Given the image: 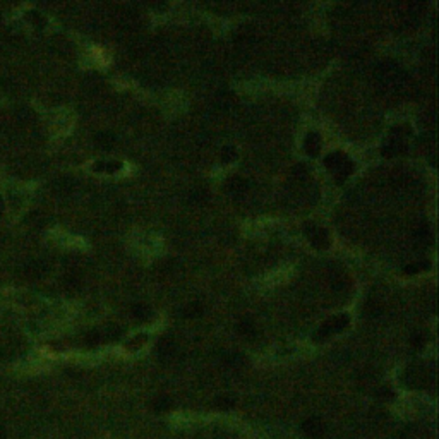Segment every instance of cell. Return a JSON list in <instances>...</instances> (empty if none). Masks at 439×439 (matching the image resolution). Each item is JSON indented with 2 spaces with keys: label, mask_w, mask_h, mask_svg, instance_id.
<instances>
[{
  "label": "cell",
  "mask_w": 439,
  "mask_h": 439,
  "mask_svg": "<svg viewBox=\"0 0 439 439\" xmlns=\"http://www.w3.org/2000/svg\"><path fill=\"white\" fill-rule=\"evenodd\" d=\"M172 400L168 398V396H160V398H156V401H154V410L156 412H166L172 408Z\"/></svg>",
  "instance_id": "7a4b0ae2"
},
{
  "label": "cell",
  "mask_w": 439,
  "mask_h": 439,
  "mask_svg": "<svg viewBox=\"0 0 439 439\" xmlns=\"http://www.w3.org/2000/svg\"><path fill=\"white\" fill-rule=\"evenodd\" d=\"M302 430L307 434L309 437L317 439V437H321V436H323V434H324L326 425H324V422L319 419V417H311V419L304 420V424H302Z\"/></svg>",
  "instance_id": "6da1fadb"
},
{
  "label": "cell",
  "mask_w": 439,
  "mask_h": 439,
  "mask_svg": "<svg viewBox=\"0 0 439 439\" xmlns=\"http://www.w3.org/2000/svg\"><path fill=\"white\" fill-rule=\"evenodd\" d=\"M233 403H235V398H232V396H221V398L216 401V405H218L220 408H223V410L232 408Z\"/></svg>",
  "instance_id": "3957f363"
},
{
  "label": "cell",
  "mask_w": 439,
  "mask_h": 439,
  "mask_svg": "<svg viewBox=\"0 0 439 439\" xmlns=\"http://www.w3.org/2000/svg\"><path fill=\"white\" fill-rule=\"evenodd\" d=\"M0 439H6V429L0 425Z\"/></svg>",
  "instance_id": "277c9868"
}]
</instances>
